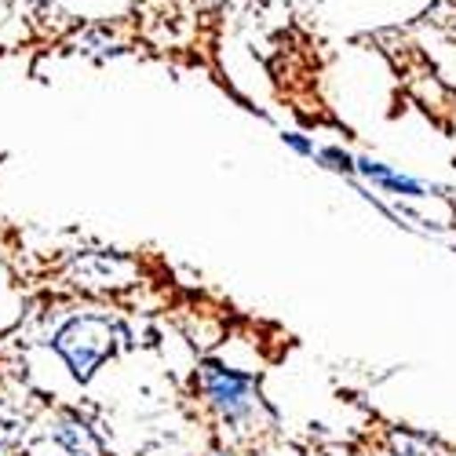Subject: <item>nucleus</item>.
Wrapping results in <instances>:
<instances>
[{
  "instance_id": "obj_1",
  "label": "nucleus",
  "mask_w": 456,
  "mask_h": 456,
  "mask_svg": "<svg viewBox=\"0 0 456 456\" xmlns=\"http://www.w3.org/2000/svg\"><path fill=\"white\" fill-rule=\"evenodd\" d=\"M198 379H201V395L208 398V405L216 409V416L226 428L252 431V428L263 424V416L274 420V412L267 409V402H263L259 384H256L252 372L219 365V362H205Z\"/></svg>"
},
{
  "instance_id": "obj_2",
  "label": "nucleus",
  "mask_w": 456,
  "mask_h": 456,
  "mask_svg": "<svg viewBox=\"0 0 456 456\" xmlns=\"http://www.w3.org/2000/svg\"><path fill=\"white\" fill-rule=\"evenodd\" d=\"M113 344H118V325L99 314H81V318L66 322L52 339V347L62 354V362L69 365V372L77 376L81 384L92 379L95 369L113 354Z\"/></svg>"
},
{
  "instance_id": "obj_3",
  "label": "nucleus",
  "mask_w": 456,
  "mask_h": 456,
  "mask_svg": "<svg viewBox=\"0 0 456 456\" xmlns=\"http://www.w3.org/2000/svg\"><path fill=\"white\" fill-rule=\"evenodd\" d=\"M354 172L365 175V179L376 183V186L391 190V194H402V198H428V186H424L420 179H412V175H405V172H398V168H391V165H384V161H376V158H354Z\"/></svg>"
},
{
  "instance_id": "obj_4",
  "label": "nucleus",
  "mask_w": 456,
  "mask_h": 456,
  "mask_svg": "<svg viewBox=\"0 0 456 456\" xmlns=\"http://www.w3.org/2000/svg\"><path fill=\"white\" fill-rule=\"evenodd\" d=\"M387 445H391V456H445V449L431 435L412 431V428H395Z\"/></svg>"
},
{
  "instance_id": "obj_5",
  "label": "nucleus",
  "mask_w": 456,
  "mask_h": 456,
  "mask_svg": "<svg viewBox=\"0 0 456 456\" xmlns=\"http://www.w3.org/2000/svg\"><path fill=\"white\" fill-rule=\"evenodd\" d=\"M59 442H66V449H69L73 456H81V452H95V438L88 435V428H85V424H62Z\"/></svg>"
},
{
  "instance_id": "obj_6",
  "label": "nucleus",
  "mask_w": 456,
  "mask_h": 456,
  "mask_svg": "<svg viewBox=\"0 0 456 456\" xmlns=\"http://www.w3.org/2000/svg\"><path fill=\"white\" fill-rule=\"evenodd\" d=\"M325 168H332V172H344V175H354V158L347 154V150H339V146H325V150H318L314 154Z\"/></svg>"
},
{
  "instance_id": "obj_7",
  "label": "nucleus",
  "mask_w": 456,
  "mask_h": 456,
  "mask_svg": "<svg viewBox=\"0 0 456 456\" xmlns=\"http://www.w3.org/2000/svg\"><path fill=\"white\" fill-rule=\"evenodd\" d=\"M281 142L289 146V150H296L299 158H314L318 154V146H314V139H307L303 132H281Z\"/></svg>"
},
{
  "instance_id": "obj_8",
  "label": "nucleus",
  "mask_w": 456,
  "mask_h": 456,
  "mask_svg": "<svg viewBox=\"0 0 456 456\" xmlns=\"http://www.w3.org/2000/svg\"><path fill=\"white\" fill-rule=\"evenodd\" d=\"M208 456H231V452H223V449H212V452H208Z\"/></svg>"
},
{
  "instance_id": "obj_9",
  "label": "nucleus",
  "mask_w": 456,
  "mask_h": 456,
  "mask_svg": "<svg viewBox=\"0 0 456 456\" xmlns=\"http://www.w3.org/2000/svg\"><path fill=\"white\" fill-rule=\"evenodd\" d=\"M452 37H456V26H452Z\"/></svg>"
}]
</instances>
